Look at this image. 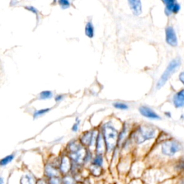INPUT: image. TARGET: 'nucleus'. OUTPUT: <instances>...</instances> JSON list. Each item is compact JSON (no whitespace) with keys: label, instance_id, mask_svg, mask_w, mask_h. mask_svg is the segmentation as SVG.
I'll return each instance as SVG.
<instances>
[{"label":"nucleus","instance_id":"1","mask_svg":"<svg viewBox=\"0 0 184 184\" xmlns=\"http://www.w3.org/2000/svg\"><path fill=\"white\" fill-rule=\"evenodd\" d=\"M103 137L106 143V149L108 152L112 151L117 145L118 133L115 128L109 124L103 127Z\"/></svg>","mask_w":184,"mask_h":184},{"label":"nucleus","instance_id":"2","mask_svg":"<svg viewBox=\"0 0 184 184\" xmlns=\"http://www.w3.org/2000/svg\"><path fill=\"white\" fill-rule=\"evenodd\" d=\"M156 131L153 127L140 126L134 132V139L137 144H142L145 141L153 139L155 137Z\"/></svg>","mask_w":184,"mask_h":184},{"label":"nucleus","instance_id":"3","mask_svg":"<svg viewBox=\"0 0 184 184\" xmlns=\"http://www.w3.org/2000/svg\"><path fill=\"white\" fill-rule=\"evenodd\" d=\"M69 151V157L76 163H81L86 158L87 153L85 149L76 142L70 143Z\"/></svg>","mask_w":184,"mask_h":184},{"label":"nucleus","instance_id":"4","mask_svg":"<svg viewBox=\"0 0 184 184\" xmlns=\"http://www.w3.org/2000/svg\"><path fill=\"white\" fill-rule=\"evenodd\" d=\"M180 58H175V59H173V61L170 62L168 66L166 68V71H164L163 75L161 76V79L158 81V84H157V88H161V87L167 82V81L168 80L169 78L172 76V74L176 71L178 68L180 66Z\"/></svg>","mask_w":184,"mask_h":184},{"label":"nucleus","instance_id":"5","mask_svg":"<svg viewBox=\"0 0 184 184\" xmlns=\"http://www.w3.org/2000/svg\"><path fill=\"white\" fill-rule=\"evenodd\" d=\"M180 146L174 140H168L162 145V152L168 156H173L180 150Z\"/></svg>","mask_w":184,"mask_h":184},{"label":"nucleus","instance_id":"6","mask_svg":"<svg viewBox=\"0 0 184 184\" xmlns=\"http://www.w3.org/2000/svg\"><path fill=\"white\" fill-rule=\"evenodd\" d=\"M166 42L170 45L175 47L178 45V39L176 32L173 27H167L166 29Z\"/></svg>","mask_w":184,"mask_h":184},{"label":"nucleus","instance_id":"7","mask_svg":"<svg viewBox=\"0 0 184 184\" xmlns=\"http://www.w3.org/2000/svg\"><path fill=\"white\" fill-rule=\"evenodd\" d=\"M163 3L166 4V14L167 15H170L171 13H178L180 9V4L176 1L165 0Z\"/></svg>","mask_w":184,"mask_h":184},{"label":"nucleus","instance_id":"8","mask_svg":"<svg viewBox=\"0 0 184 184\" xmlns=\"http://www.w3.org/2000/svg\"><path fill=\"white\" fill-rule=\"evenodd\" d=\"M139 111L142 116L149 119H153V120H160L161 119V117L157 115L153 109L148 107H146V106H142L139 107Z\"/></svg>","mask_w":184,"mask_h":184},{"label":"nucleus","instance_id":"9","mask_svg":"<svg viewBox=\"0 0 184 184\" xmlns=\"http://www.w3.org/2000/svg\"><path fill=\"white\" fill-rule=\"evenodd\" d=\"M96 132L95 131L93 132H87L84 133L81 137V142L82 144L85 145H91L94 143L95 136H96Z\"/></svg>","mask_w":184,"mask_h":184},{"label":"nucleus","instance_id":"10","mask_svg":"<svg viewBox=\"0 0 184 184\" xmlns=\"http://www.w3.org/2000/svg\"><path fill=\"white\" fill-rule=\"evenodd\" d=\"M173 104L176 108L184 107V89L176 93L173 99Z\"/></svg>","mask_w":184,"mask_h":184},{"label":"nucleus","instance_id":"11","mask_svg":"<svg viewBox=\"0 0 184 184\" xmlns=\"http://www.w3.org/2000/svg\"><path fill=\"white\" fill-rule=\"evenodd\" d=\"M106 143L104 137L101 134H98L96 137V153L98 155H101L105 150Z\"/></svg>","mask_w":184,"mask_h":184},{"label":"nucleus","instance_id":"12","mask_svg":"<svg viewBox=\"0 0 184 184\" xmlns=\"http://www.w3.org/2000/svg\"><path fill=\"white\" fill-rule=\"evenodd\" d=\"M128 3L134 15H139L142 13V4H141L140 1L130 0V1H128Z\"/></svg>","mask_w":184,"mask_h":184},{"label":"nucleus","instance_id":"13","mask_svg":"<svg viewBox=\"0 0 184 184\" xmlns=\"http://www.w3.org/2000/svg\"><path fill=\"white\" fill-rule=\"evenodd\" d=\"M71 169V163L68 157L64 156L61 160V165H60V171L63 173H67Z\"/></svg>","mask_w":184,"mask_h":184},{"label":"nucleus","instance_id":"14","mask_svg":"<svg viewBox=\"0 0 184 184\" xmlns=\"http://www.w3.org/2000/svg\"><path fill=\"white\" fill-rule=\"evenodd\" d=\"M45 175L47 176V177L50 178H55L58 176V170L53 167V166H50V165H47L45 166Z\"/></svg>","mask_w":184,"mask_h":184},{"label":"nucleus","instance_id":"15","mask_svg":"<svg viewBox=\"0 0 184 184\" xmlns=\"http://www.w3.org/2000/svg\"><path fill=\"white\" fill-rule=\"evenodd\" d=\"M37 182L35 181V179L34 177L32 176L31 175H24L23 177L21 178L20 180V183L21 184H36Z\"/></svg>","mask_w":184,"mask_h":184},{"label":"nucleus","instance_id":"16","mask_svg":"<svg viewBox=\"0 0 184 184\" xmlns=\"http://www.w3.org/2000/svg\"><path fill=\"white\" fill-rule=\"evenodd\" d=\"M85 34L87 37L89 38H92L93 37V34H94V30H93V26L91 23L88 22L86 24L85 27Z\"/></svg>","mask_w":184,"mask_h":184},{"label":"nucleus","instance_id":"17","mask_svg":"<svg viewBox=\"0 0 184 184\" xmlns=\"http://www.w3.org/2000/svg\"><path fill=\"white\" fill-rule=\"evenodd\" d=\"M14 158H15V155L14 154H12V155H9L7 156H6L5 158H2L1 160V162H0V165L1 166H7V164H9L11 161H13Z\"/></svg>","mask_w":184,"mask_h":184},{"label":"nucleus","instance_id":"18","mask_svg":"<svg viewBox=\"0 0 184 184\" xmlns=\"http://www.w3.org/2000/svg\"><path fill=\"white\" fill-rule=\"evenodd\" d=\"M53 96V93L50 91H44L41 92L40 94V99H48L52 98Z\"/></svg>","mask_w":184,"mask_h":184},{"label":"nucleus","instance_id":"19","mask_svg":"<svg viewBox=\"0 0 184 184\" xmlns=\"http://www.w3.org/2000/svg\"><path fill=\"white\" fill-rule=\"evenodd\" d=\"M103 163V158L101 156V155H97L94 158L93 161V165L97 166H101Z\"/></svg>","mask_w":184,"mask_h":184},{"label":"nucleus","instance_id":"20","mask_svg":"<svg viewBox=\"0 0 184 184\" xmlns=\"http://www.w3.org/2000/svg\"><path fill=\"white\" fill-rule=\"evenodd\" d=\"M49 110H50V109L47 108V109H40V110L36 111V112L34 113V115H34V118H36V117H40V116H41V115H43L44 114H45L46 112H48Z\"/></svg>","mask_w":184,"mask_h":184},{"label":"nucleus","instance_id":"21","mask_svg":"<svg viewBox=\"0 0 184 184\" xmlns=\"http://www.w3.org/2000/svg\"><path fill=\"white\" fill-rule=\"evenodd\" d=\"M113 106L115 108L119 109H127L128 106L127 104H124V103H120V102H116L114 103Z\"/></svg>","mask_w":184,"mask_h":184},{"label":"nucleus","instance_id":"22","mask_svg":"<svg viewBox=\"0 0 184 184\" xmlns=\"http://www.w3.org/2000/svg\"><path fill=\"white\" fill-rule=\"evenodd\" d=\"M60 6L63 9H66V8L70 7V2L69 1H66V0H61V1H58Z\"/></svg>","mask_w":184,"mask_h":184},{"label":"nucleus","instance_id":"23","mask_svg":"<svg viewBox=\"0 0 184 184\" xmlns=\"http://www.w3.org/2000/svg\"><path fill=\"white\" fill-rule=\"evenodd\" d=\"M63 183L65 184H74V180L72 178L69 176H66L63 179Z\"/></svg>","mask_w":184,"mask_h":184},{"label":"nucleus","instance_id":"24","mask_svg":"<svg viewBox=\"0 0 184 184\" xmlns=\"http://www.w3.org/2000/svg\"><path fill=\"white\" fill-rule=\"evenodd\" d=\"M49 184H61V180L58 177L52 178L50 179Z\"/></svg>","mask_w":184,"mask_h":184},{"label":"nucleus","instance_id":"25","mask_svg":"<svg viewBox=\"0 0 184 184\" xmlns=\"http://www.w3.org/2000/svg\"><path fill=\"white\" fill-rule=\"evenodd\" d=\"M80 124V120H79V118H76V122L74 125L72 127L73 132H76L78 130V128H79V125Z\"/></svg>","mask_w":184,"mask_h":184},{"label":"nucleus","instance_id":"26","mask_svg":"<svg viewBox=\"0 0 184 184\" xmlns=\"http://www.w3.org/2000/svg\"><path fill=\"white\" fill-rule=\"evenodd\" d=\"M25 8H26V9H28V10L30 11V12H33V13H35V14H36V15H37L38 10L34 7H32V6H30V7H26Z\"/></svg>","mask_w":184,"mask_h":184},{"label":"nucleus","instance_id":"27","mask_svg":"<svg viewBox=\"0 0 184 184\" xmlns=\"http://www.w3.org/2000/svg\"><path fill=\"white\" fill-rule=\"evenodd\" d=\"M179 79H180V81L184 84V72H181L179 75Z\"/></svg>","mask_w":184,"mask_h":184},{"label":"nucleus","instance_id":"28","mask_svg":"<svg viewBox=\"0 0 184 184\" xmlns=\"http://www.w3.org/2000/svg\"><path fill=\"white\" fill-rule=\"evenodd\" d=\"M63 99V95H57V96H55V101H61V100H62Z\"/></svg>","mask_w":184,"mask_h":184},{"label":"nucleus","instance_id":"29","mask_svg":"<svg viewBox=\"0 0 184 184\" xmlns=\"http://www.w3.org/2000/svg\"><path fill=\"white\" fill-rule=\"evenodd\" d=\"M36 184H47V183H46L45 180H42V179H41V180H38L37 183H36Z\"/></svg>","mask_w":184,"mask_h":184}]
</instances>
